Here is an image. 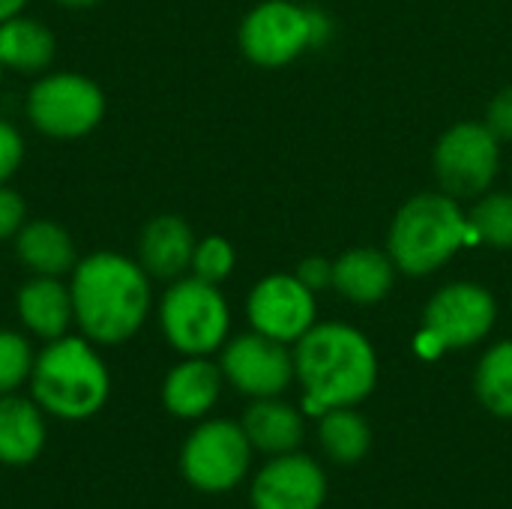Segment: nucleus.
<instances>
[{
  "label": "nucleus",
  "instance_id": "1",
  "mask_svg": "<svg viewBox=\"0 0 512 509\" xmlns=\"http://www.w3.org/2000/svg\"><path fill=\"white\" fill-rule=\"evenodd\" d=\"M75 312V333L99 348L135 339L156 309L153 279L135 255L96 249L81 255L66 276Z\"/></svg>",
  "mask_w": 512,
  "mask_h": 509
},
{
  "label": "nucleus",
  "instance_id": "2",
  "mask_svg": "<svg viewBox=\"0 0 512 509\" xmlns=\"http://www.w3.org/2000/svg\"><path fill=\"white\" fill-rule=\"evenodd\" d=\"M294 369L303 387V408L324 414L330 408H357L378 384V354L366 333L351 324H315L294 342Z\"/></svg>",
  "mask_w": 512,
  "mask_h": 509
},
{
  "label": "nucleus",
  "instance_id": "3",
  "mask_svg": "<svg viewBox=\"0 0 512 509\" xmlns=\"http://www.w3.org/2000/svg\"><path fill=\"white\" fill-rule=\"evenodd\" d=\"M27 393L36 405L63 423H84L96 417L111 399V369L102 348L81 333H66L36 348Z\"/></svg>",
  "mask_w": 512,
  "mask_h": 509
},
{
  "label": "nucleus",
  "instance_id": "4",
  "mask_svg": "<svg viewBox=\"0 0 512 509\" xmlns=\"http://www.w3.org/2000/svg\"><path fill=\"white\" fill-rule=\"evenodd\" d=\"M474 243L468 213L444 189L408 198L387 231V252L405 276H432Z\"/></svg>",
  "mask_w": 512,
  "mask_h": 509
},
{
  "label": "nucleus",
  "instance_id": "5",
  "mask_svg": "<svg viewBox=\"0 0 512 509\" xmlns=\"http://www.w3.org/2000/svg\"><path fill=\"white\" fill-rule=\"evenodd\" d=\"M330 36V15L297 0H261L243 15L237 27V45L243 57L261 69L288 66L309 48H324Z\"/></svg>",
  "mask_w": 512,
  "mask_h": 509
},
{
  "label": "nucleus",
  "instance_id": "6",
  "mask_svg": "<svg viewBox=\"0 0 512 509\" xmlns=\"http://www.w3.org/2000/svg\"><path fill=\"white\" fill-rule=\"evenodd\" d=\"M156 321L180 357H213L231 339V306L219 285L192 273L165 282L156 300Z\"/></svg>",
  "mask_w": 512,
  "mask_h": 509
},
{
  "label": "nucleus",
  "instance_id": "7",
  "mask_svg": "<svg viewBox=\"0 0 512 509\" xmlns=\"http://www.w3.org/2000/svg\"><path fill=\"white\" fill-rule=\"evenodd\" d=\"M108 102L102 87L75 69H48L36 75L24 93V120L51 141H78L96 132Z\"/></svg>",
  "mask_w": 512,
  "mask_h": 509
},
{
  "label": "nucleus",
  "instance_id": "8",
  "mask_svg": "<svg viewBox=\"0 0 512 509\" xmlns=\"http://www.w3.org/2000/svg\"><path fill=\"white\" fill-rule=\"evenodd\" d=\"M252 453L255 450L237 420L204 417L186 435L177 468L192 489L204 495H225L249 477Z\"/></svg>",
  "mask_w": 512,
  "mask_h": 509
},
{
  "label": "nucleus",
  "instance_id": "9",
  "mask_svg": "<svg viewBox=\"0 0 512 509\" xmlns=\"http://www.w3.org/2000/svg\"><path fill=\"white\" fill-rule=\"evenodd\" d=\"M498 321V303L480 282H450L432 294L423 309L417 348L423 357H438L480 345Z\"/></svg>",
  "mask_w": 512,
  "mask_h": 509
},
{
  "label": "nucleus",
  "instance_id": "10",
  "mask_svg": "<svg viewBox=\"0 0 512 509\" xmlns=\"http://www.w3.org/2000/svg\"><path fill=\"white\" fill-rule=\"evenodd\" d=\"M432 168L453 198H480L501 171V141L483 120L453 123L435 144Z\"/></svg>",
  "mask_w": 512,
  "mask_h": 509
},
{
  "label": "nucleus",
  "instance_id": "11",
  "mask_svg": "<svg viewBox=\"0 0 512 509\" xmlns=\"http://www.w3.org/2000/svg\"><path fill=\"white\" fill-rule=\"evenodd\" d=\"M219 369L225 384L246 399H273L282 396L294 378V351L285 342H276L264 333L231 336L219 351Z\"/></svg>",
  "mask_w": 512,
  "mask_h": 509
},
{
  "label": "nucleus",
  "instance_id": "12",
  "mask_svg": "<svg viewBox=\"0 0 512 509\" xmlns=\"http://www.w3.org/2000/svg\"><path fill=\"white\" fill-rule=\"evenodd\" d=\"M315 291L297 273H270L246 297V318L255 333L294 345L315 327Z\"/></svg>",
  "mask_w": 512,
  "mask_h": 509
},
{
  "label": "nucleus",
  "instance_id": "13",
  "mask_svg": "<svg viewBox=\"0 0 512 509\" xmlns=\"http://www.w3.org/2000/svg\"><path fill=\"white\" fill-rule=\"evenodd\" d=\"M327 501V477L321 465L306 453L270 456V462L252 477V509H321Z\"/></svg>",
  "mask_w": 512,
  "mask_h": 509
},
{
  "label": "nucleus",
  "instance_id": "14",
  "mask_svg": "<svg viewBox=\"0 0 512 509\" xmlns=\"http://www.w3.org/2000/svg\"><path fill=\"white\" fill-rule=\"evenodd\" d=\"M18 327L36 342H54L75 330L69 282L60 276H27L12 300Z\"/></svg>",
  "mask_w": 512,
  "mask_h": 509
},
{
  "label": "nucleus",
  "instance_id": "15",
  "mask_svg": "<svg viewBox=\"0 0 512 509\" xmlns=\"http://www.w3.org/2000/svg\"><path fill=\"white\" fill-rule=\"evenodd\" d=\"M225 387V375L219 369V360L213 357H180L165 378H162V408L186 423H198L210 417V411L219 405Z\"/></svg>",
  "mask_w": 512,
  "mask_h": 509
},
{
  "label": "nucleus",
  "instance_id": "16",
  "mask_svg": "<svg viewBox=\"0 0 512 509\" xmlns=\"http://www.w3.org/2000/svg\"><path fill=\"white\" fill-rule=\"evenodd\" d=\"M195 243L198 237L183 216L159 213L141 228L135 258L153 282H174L189 273Z\"/></svg>",
  "mask_w": 512,
  "mask_h": 509
},
{
  "label": "nucleus",
  "instance_id": "17",
  "mask_svg": "<svg viewBox=\"0 0 512 509\" xmlns=\"http://www.w3.org/2000/svg\"><path fill=\"white\" fill-rule=\"evenodd\" d=\"M48 414L30 393L0 396V465L27 468L48 444Z\"/></svg>",
  "mask_w": 512,
  "mask_h": 509
},
{
  "label": "nucleus",
  "instance_id": "18",
  "mask_svg": "<svg viewBox=\"0 0 512 509\" xmlns=\"http://www.w3.org/2000/svg\"><path fill=\"white\" fill-rule=\"evenodd\" d=\"M9 246L15 252V261L27 270V276L66 279L81 258L69 228H63L57 219H45V216L27 219Z\"/></svg>",
  "mask_w": 512,
  "mask_h": 509
},
{
  "label": "nucleus",
  "instance_id": "19",
  "mask_svg": "<svg viewBox=\"0 0 512 509\" xmlns=\"http://www.w3.org/2000/svg\"><path fill=\"white\" fill-rule=\"evenodd\" d=\"M396 273L390 252L357 246L333 261V288L357 306H375L393 291Z\"/></svg>",
  "mask_w": 512,
  "mask_h": 509
},
{
  "label": "nucleus",
  "instance_id": "20",
  "mask_svg": "<svg viewBox=\"0 0 512 509\" xmlns=\"http://www.w3.org/2000/svg\"><path fill=\"white\" fill-rule=\"evenodd\" d=\"M57 39L51 27L27 12L0 24V63L12 75L36 78L54 66Z\"/></svg>",
  "mask_w": 512,
  "mask_h": 509
},
{
  "label": "nucleus",
  "instance_id": "21",
  "mask_svg": "<svg viewBox=\"0 0 512 509\" xmlns=\"http://www.w3.org/2000/svg\"><path fill=\"white\" fill-rule=\"evenodd\" d=\"M240 426H243L252 450L264 453V456L294 453L303 444V435H306L303 414L294 405L282 402L279 396L252 399V405L240 417Z\"/></svg>",
  "mask_w": 512,
  "mask_h": 509
},
{
  "label": "nucleus",
  "instance_id": "22",
  "mask_svg": "<svg viewBox=\"0 0 512 509\" xmlns=\"http://www.w3.org/2000/svg\"><path fill=\"white\" fill-rule=\"evenodd\" d=\"M318 441L324 453L339 465L360 462L372 447V429L363 414L354 408H330L321 414L318 423Z\"/></svg>",
  "mask_w": 512,
  "mask_h": 509
},
{
  "label": "nucleus",
  "instance_id": "23",
  "mask_svg": "<svg viewBox=\"0 0 512 509\" xmlns=\"http://www.w3.org/2000/svg\"><path fill=\"white\" fill-rule=\"evenodd\" d=\"M474 390L489 414L512 420V339L492 345L483 354L474 372Z\"/></svg>",
  "mask_w": 512,
  "mask_h": 509
},
{
  "label": "nucleus",
  "instance_id": "24",
  "mask_svg": "<svg viewBox=\"0 0 512 509\" xmlns=\"http://www.w3.org/2000/svg\"><path fill=\"white\" fill-rule=\"evenodd\" d=\"M477 243L512 249V192H483L468 213Z\"/></svg>",
  "mask_w": 512,
  "mask_h": 509
},
{
  "label": "nucleus",
  "instance_id": "25",
  "mask_svg": "<svg viewBox=\"0 0 512 509\" xmlns=\"http://www.w3.org/2000/svg\"><path fill=\"white\" fill-rule=\"evenodd\" d=\"M36 360L33 339L18 327H0V396L21 393Z\"/></svg>",
  "mask_w": 512,
  "mask_h": 509
},
{
  "label": "nucleus",
  "instance_id": "26",
  "mask_svg": "<svg viewBox=\"0 0 512 509\" xmlns=\"http://www.w3.org/2000/svg\"><path fill=\"white\" fill-rule=\"evenodd\" d=\"M237 267V252L231 246L228 237L222 234H207L195 243V252H192V267L189 273L204 279V282H213V285H222Z\"/></svg>",
  "mask_w": 512,
  "mask_h": 509
},
{
  "label": "nucleus",
  "instance_id": "27",
  "mask_svg": "<svg viewBox=\"0 0 512 509\" xmlns=\"http://www.w3.org/2000/svg\"><path fill=\"white\" fill-rule=\"evenodd\" d=\"M24 156H27V144L21 129L12 120L0 117V186L12 183V177L24 165Z\"/></svg>",
  "mask_w": 512,
  "mask_h": 509
},
{
  "label": "nucleus",
  "instance_id": "28",
  "mask_svg": "<svg viewBox=\"0 0 512 509\" xmlns=\"http://www.w3.org/2000/svg\"><path fill=\"white\" fill-rule=\"evenodd\" d=\"M27 219H30V216H27V201H24V195H21L15 186L3 183V186H0V243H12V237L21 231V225H24Z\"/></svg>",
  "mask_w": 512,
  "mask_h": 509
},
{
  "label": "nucleus",
  "instance_id": "29",
  "mask_svg": "<svg viewBox=\"0 0 512 509\" xmlns=\"http://www.w3.org/2000/svg\"><path fill=\"white\" fill-rule=\"evenodd\" d=\"M483 123L498 135V141H512V87H504L492 96Z\"/></svg>",
  "mask_w": 512,
  "mask_h": 509
},
{
  "label": "nucleus",
  "instance_id": "30",
  "mask_svg": "<svg viewBox=\"0 0 512 509\" xmlns=\"http://www.w3.org/2000/svg\"><path fill=\"white\" fill-rule=\"evenodd\" d=\"M297 279L309 288V291H321V288H333V261L321 258V255H312V258H303L300 267H297Z\"/></svg>",
  "mask_w": 512,
  "mask_h": 509
},
{
  "label": "nucleus",
  "instance_id": "31",
  "mask_svg": "<svg viewBox=\"0 0 512 509\" xmlns=\"http://www.w3.org/2000/svg\"><path fill=\"white\" fill-rule=\"evenodd\" d=\"M27 6H30V0H0V24L27 12Z\"/></svg>",
  "mask_w": 512,
  "mask_h": 509
},
{
  "label": "nucleus",
  "instance_id": "32",
  "mask_svg": "<svg viewBox=\"0 0 512 509\" xmlns=\"http://www.w3.org/2000/svg\"><path fill=\"white\" fill-rule=\"evenodd\" d=\"M51 3L60 9H69V12H84V9H96L105 0H51Z\"/></svg>",
  "mask_w": 512,
  "mask_h": 509
},
{
  "label": "nucleus",
  "instance_id": "33",
  "mask_svg": "<svg viewBox=\"0 0 512 509\" xmlns=\"http://www.w3.org/2000/svg\"><path fill=\"white\" fill-rule=\"evenodd\" d=\"M3 75H6V69H3V63H0V84H3Z\"/></svg>",
  "mask_w": 512,
  "mask_h": 509
}]
</instances>
